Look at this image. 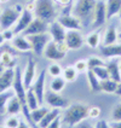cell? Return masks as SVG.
<instances>
[{"mask_svg": "<svg viewBox=\"0 0 121 128\" xmlns=\"http://www.w3.org/2000/svg\"><path fill=\"white\" fill-rule=\"evenodd\" d=\"M96 4V0H78L74 6V16L79 18L85 27L92 23Z\"/></svg>", "mask_w": 121, "mask_h": 128, "instance_id": "6da1fadb", "label": "cell"}, {"mask_svg": "<svg viewBox=\"0 0 121 128\" xmlns=\"http://www.w3.org/2000/svg\"><path fill=\"white\" fill-rule=\"evenodd\" d=\"M88 117V108L84 104H73L65 109L63 121L69 126H75Z\"/></svg>", "mask_w": 121, "mask_h": 128, "instance_id": "7a4b0ae2", "label": "cell"}, {"mask_svg": "<svg viewBox=\"0 0 121 128\" xmlns=\"http://www.w3.org/2000/svg\"><path fill=\"white\" fill-rule=\"evenodd\" d=\"M34 14L38 18L45 21L46 23L53 22L56 18V7L53 0H35L34 1Z\"/></svg>", "mask_w": 121, "mask_h": 128, "instance_id": "3957f363", "label": "cell"}, {"mask_svg": "<svg viewBox=\"0 0 121 128\" xmlns=\"http://www.w3.org/2000/svg\"><path fill=\"white\" fill-rule=\"evenodd\" d=\"M22 14V7L20 5L7 7L3 12H0V28L3 30L10 29L12 26L16 24L17 20Z\"/></svg>", "mask_w": 121, "mask_h": 128, "instance_id": "277c9868", "label": "cell"}, {"mask_svg": "<svg viewBox=\"0 0 121 128\" xmlns=\"http://www.w3.org/2000/svg\"><path fill=\"white\" fill-rule=\"evenodd\" d=\"M28 41L32 45V51L35 53L36 56H43L44 50L46 45L52 40V36L50 33H41V34H34V35L27 36Z\"/></svg>", "mask_w": 121, "mask_h": 128, "instance_id": "5b68a950", "label": "cell"}, {"mask_svg": "<svg viewBox=\"0 0 121 128\" xmlns=\"http://www.w3.org/2000/svg\"><path fill=\"white\" fill-rule=\"evenodd\" d=\"M45 81H46V70L44 69V70L40 71L39 76L36 78V80H34L33 85L30 87L35 93L40 105L45 102Z\"/></svg>", "mask_w": 121, "mask_h": 128, "instance_id": "8992f818", "label": "cell"}, {"mask_svg": "<svg viewBox=\"0 0 121 128\" xmlns=\"http://www.w3.org/2000/svg\"><path fill=\"white\" fill-rule=\"evenodd\" d=\"M107 21V6L105 2L103 1H97L96 7H94V14H93L92 20V28L97 29L100 28Z\"/></svg>", "mask_w": 121, "mask_h": 128, "instance_id": "52a82bcc", "label": "cell"}, {"mask_svg": "<svg viewBox=\"0 0 121 128\" xmlns=\"http://www.w3.org/2000/svg\"><path fill=\"white\" fill-rule=\"evenodd\" d=\"M35 71H36V64L33 60V58H29L27 65H26V69L24 72L22 74V81H23V86L26 90H29L33 82H34V78H35Z\"/></svg>", "mask_w": 121, "mask_h": 128, "instance_id": "ba28073f", "label": "cell"}, {"mask_svg": "<svg viewBox=\"0 0 121 128\" xmlns=\"http://www.w3.org/2000/svg\"><path fill=\"white\" fill-rule=\"evenodd\" d=\"M45 100L51 108H57V109H67L70 105L68 99H65L61 94L53 91H50L45 94Z\"/></svg>", "mask_w": 121, "mask_h": 128, "instance_id": "9c48e42d", "label": "cell"}, {"mask_svg": "<svg viewBox=\"0 0 121 128\" xmlns=\"http://www.w3.org/2000/svg\"><path fill=\"white\" fill-rule=\"evenodd\" d=\"M49 30V23L45 21L40 20V18H33V21L30 22L28 28L23 32V34L26 36L28 35H34V34H41V33H46Z\"/></svg>", "mask_w": 121, "mask_h": 128, "instance_id": "30bf717a", "label": "cell"}, {"mask_svg": "<svg viewBox=\"0 0 121 128\" xmlns=\"http://www.w3.org/2000/svg\"><path fill=\"white\" fill-rule=\"evenodd\" d=\"M65 44L69 50H79L84 45V39L79 30H68L65 34Z\"/></svg>", "mask_w": 121, "mask_h": 128, "instance_id": "8fae6325", "label": "cell"}, {"mask_svg": "<svg viewBox=\"0 0 121 128\" xmlns=\"http://www.w3.org/2000/svg\"><path fill=\"white\" fill-rule=\"evenodd\" d=\"M33 12L30 10H23L22 11L20 18L17 20L16 24H15L14 28V33L15 34H18V33H23L26 29L28 28V26L30 24V22L33 21Z\"/></svg>", "mask_w": 121, "mask_h": 128, "instance_id": "7c38bea8", "label": "cell"}, {"mask_svg": "<svg viewBox=\"0 0 121 128\" xmlns=\"http://www.w3.org/2000/svg\"><path fill=\"white\" fill-rule=\"evenodd\" d=\"M49 33L52 36V40L56 44H61L65 41V34H67V29L59 23L58 21H53L49 27Z\"/></svg>", "mask_w": 121, "mask_h": 128, "instance_id": "4fadbf2b", "label": "cell"}, {"mask_svg": "<svg viewBox=\"0 0 121 128\" xmlns=\"http://www.w3.org/2000/svg\"><path fill=\"white\" fill-rule=\"evenodd\" d=\"M44 56L50 60H61V59H63L65 57V53L58 48L57 44L53 40H51L50 42L46 45L45 50H44Z\"/></svg>", "mask_w": 121, "mask_h": 128, "instance_id": "5bb4252c", "label": "cell"}, {"mask_svg": "<svg viewBox=\"0 0 121 128\" xmlns=\"http://www.w3.org/2000/svg\"><path fill=\"white\" fill-rule=\"evenodd\" d=\"M64 28L67 30H80L82 28V24L79 18H76L75 16H71V14H62L59 16L57 20Z\"/></svg>", "mask_w": 121, "mask_h": 128, "instance_id": "9a60e30c", "label": "cell"}, {"mask_svg": "<svg viewBox=\"0 0 121 128\" xmlns=\"http://www.w3.org/2000/svg\"><path fill=\"white\" fill-rule=\"evenodd\" d=\"M15 68H6L0 75V93L10 90L14 85Z\"/></svg>", "mask_w": 121, "mask_h": 128, "instance_id": "2e32d148", "label": "cell"}, {"mask_svg": "<svg viewBox=\"0 0 121 128\" xmlns=\"http://www.w3.org/2000/svg\"><path fill=\"white\" fill-rule=\"evenodd\" d=\"M100 53L105 58L121 57V44H111L104 45L100 47Z\"/></svg>", "mask_w": 121, "mask_h": 128, "instance_id": "e0dca14e", "label": "cell"}, {"mask_svg": "<svg viewBox=\"0 0 121 128\" xmlns=\"http://www.w3.org/2000/svg\"><path fill=\"white\" fill-rule=\"evenodd\" d=\"M109 72V78L116 81L117 84L121 82V69H120V63L117 60H110L108 64H105Z\"/></svg>", "mask_w": 121, "mask_h": 128, "instance_id": "ac0fdd59", "label": "cell"}, {"mask_svg": "<svg viewBox=\"0 0 121 128\" xmlns=\"http://www.w3.org/2000/svg\"><path fill=\"white\" fill-rule=\"evenodd\" d=\"M105 6H107V20H110L120 12L121 0H107Z\"/></svg>", "mask_w": 121, "mask_h": 128, "instance_id": "d6986e66", "label": "cell"}, {"mask_svg": "<svg viewBox=\"0 0 121 128\" xmlns=\"http://www.w3.org/2000/svg\"><path fill=\"white\" fill-rule=\"evenodd\" d=\"M61 114V110L57 108H52V110H49V112L44 116V118L38 123V127L39 128H47V126L50 124L51 122L53 121L56 117H58Z\"/></svg>", "mask_w": 121, "mask_h": 128, "instance_id": "ffe728a7", "label": "cell"}, {"mask_svg": "<svg viewBox=\"0 0 121 128\" xmlns=\"http://www.w3.org/2000/svg\"><path fill=\"white\" fill-rule=\"evenodd\" d=\"M15 96V91L14 88L11 90H7L5 92L0 93V115H4L6 112V105L9 103V100L11 99L12 97Z\"/></svg>", "mask_w": 121, "mask_h": 128, "instance_id": "44dd1931", "label": "cell"}, {"mask_svg": "<svg viewBox=\"0 0 121 128\" xmlns=\"http://www.w3.org/2000/svg\"><path fill=\"white\" fill-rule=\"evenodd\" d=\"M12 42H14L15 48H17L18 51L26 52V51L32 50V45H30V42L28 41V39L24 38V36H17V38H14Z\"/></svg>", "mask_w": 121, "mask_h": 128, "instance_id": "7402d4cb", "label": "cell"}, {"mask_svg": "<svg viewBox=\"0 0 121 128\" xmlns=\"http://www.w3.org/2000/svg\"><path fill=\"white\" fill-rule=\"evenodd\" d=\"M21 111H22L21 103H20L18 98H17V97H16V94H15L14 97L9 100V103H7L6 112H9L10 115H17V114H20Z\"/></svg>", "mask_w": 121, "mask_h": 128, "instance_id": "603a6c76", "label": "cell"}, {"mask_svg": "<svg viewBox=\"0 0 121 128\" xmlns=\"http://www.w3.org/2000/svg\"><path fill=\"white\" fill-rule=\"evenodd\" d=\"M87 78H88V85H90L91 91H92V92H99L100 91V80L96 76V74L93 72L92 69H88V70H87Z\"/></svg>", "mask_w": 121, "mask_h": 128, "instance_id": "cb8c5ba5", "label": "cell"}, {"mask_svg": "<svg viewBox=\"0 0 121 128\" xmlns=\"http://www.w3.org/2000/svg\"><path fill=\"white\" fill-rule=\"evenodd\" d=\"M117 39H119V34L116 32V28H115L114 26H110L105 30V35H104V39H103V44L104 45H111V44L116 42Z\"/></svg>", "mask_w": 121, "mask_h": 128, "instance_id": "d4e9b609", "label": "cell"}, {"mask_svg": "<svg viewBox=\"0 0 121 128\" xmlns=\"http://www.w3.org/2000/svg\"><path fill=\"white\" fill-rule=\"evenodd\" d=\"M0 63L3 64L5 68H15L16 65V59H15V56L11 53V52H1L0 54Z\"/></svg>", "mask_w": 121, "mask_h": 128, "instance_id": "484cf974", "label": "cell"}, {"mask_svg": "<svg viewBox=\"0 0 121 128\" xmlns=\"http://www.w3.org/2000/svg\"><path fill=\"white\" fill-rule=\"evenodd\" d=\"M116 87H117V82L111 80V78H107V80L100 81V91L105 93H115Z\"/></svg>", "mask_w": 121, "mask_h": 128, "instance_id": "4316f807", "label": "cell"}, {"mask_svg": "<svg viewBox=\"0 0 121 128\" xmlns=\"http://www.w3.org/2000/svg\"><path fill=\"white\" fill-rule=\"evenodd\" d=\"M47 112H49V109H46V108H44V106L36 108L35 110H32L30 111V117H32L33 122L38 126V123L43 120L44 116L47 114Z\"/></svg>", "mask_w": 121, "mask_h": 128, "instance_id": "83f0119b", "label": "cell"}, {"mask_svg": "<svg viewBox=\"0 0 121 128\" xmlns=\"http://www.w3.org/2000/svg\"><path fill=\"white\" fill-rule=\"evenodd\" d=\"M27 104H28V108L29 110L32 111V110H35L36 108H39V100L36 98L35 93L34 91L32 90V88H29L27 90Z\"/></svg>", "mask_w": 121, "mask_h": 128, "instance_id": "f1b7e54d", "label": "cell"}, {"mask_svg": "<svg viewBox=\"0 0 121 128\" xmlns=\"http://www.w3.org/2000/svg\"><path fill=\"white\" fill-rule=\"evenodd\" d=\"M62 78L65 80V81H75V78H78V71L74 66H67L63 71H62Z\"/></svg>", "mask_w": 121, "mask_h": 128, "instance_id": "f546056e", "label": "cell"}, {"mask_svg": "<svg viewBox=\"0 0 121 128\" xmlns=\"http://www.w3.org/2000/svg\"><path fill=\"white\" fill-rule=\"evenodd\" d=\"M86 42H87V45H88L91 48L98 47V45H99V42H100V32H93V33H91L90 35L87 36Z\"/></svg>", "mask_w": 121, "mask_h": 128, "instance_id": "4dcf8cb0", "label": "cell"}, {"mask_svg": "<svg viewBox=\"0 0 121 128\" xmlns=\"http://www.w3.org/2000/svg\"><path fill=\"white\" fill-rule=\"evenodd\" d=\"M64 86H65V80H64L62 76H57V78H55L52 81H51L50 88H51V91L58 93L63 90Z\"/></svg>", "mask_w": 121, "mask_h": 128, "instance_id": "1f68e13d", "label": "cell"}, {"mask_svg": "<svg viewBox=\"0 0 121 128\" xmlns=\"http://www.w3.org/2000/svg\"><path fill=\"white\" fill-rule=\"evenodd\" d=\"M93 72L96 74V76L99 78L100 81L102 80H107L109 78V72H108V69L105 65H102V66H96L92 69Z\"/></svg>", "mask_w": 121, "mask_h": 128, "instance_id": "d6a6232c", "label": "cell"}, {"mask_svg": "<svg viewBox=\"0 0 121 128\" xmlns=\"http://www.w3.org/2000/svg\"><path fill=\"white\" fill-rule=\"evenodd\" d=\"M87 65H88V69H93L96 66H102V65H105L104 62L98 57H90L87 59Z\"/></svg>", "mask_w": 121, "mask_h": 128, "instance_id": "836d02e7", "label": "cell"}, {"mask_svg": "<svg viewBox=\"0 0 121 128\" xmlns=\"http://www.w3.org/2000/svg\"><path fill=\"white\" fill-rule=\"evenodd\" d=\"M62 68H61V65L57 63H53L51 64L50 66H49V72H50V75H52L53 78H57V76H61L62 75Z\"/></svg>", "mask_w": 121, "mask_h": 128, "instance_id": "e575fe53", "label": "cell"}, {"mask_svg": "<svg viewBox=\"0 0 121 128\" xmlns=\"http://www.w3.org/2000/svg\"><path fill=\"white\" fill-rule=\"evenodd\" d=\"M20 121H21V120H18L15 115H12L11 117H9L6 121H5V126H6L7 128H17L18 124H20Z\"/></svg>", "mask_w": 121, "mask_h": 128, "instance_id": "d590c367", "label": "cell"}, {"mask_svg": "<svg viewBox=\"0 0 121 128\" xmlns=\"http://www.w3.org/2000/svg\"><path fill=\"white\" fill-rule=\"evenodd\" d=\"M74 68L76 69L78 72H85V71L88 70V65H87V60H84V59H81V60H78L75 65H74Z\"/></svg>", "mask_w": 121, "mask_h": 128, "instance_id": "8d00e7d4", "label": "cell"}, {"mask_svg": "<svg viewBox=\"0 0 121 128\" xmlns=\"http://www.w3.org/2000/svg\"><path fill=\"white\" fill-rule=\"evenodd\" d=\"M100 108L98 106H92L88 108V118H92V120H96L100 116Z\"/></svg>", "mask_w": 121, "mask_h": 128, "instance_id": "74e56055", "label": "cell"}, {"mask_svg": "<svg viewBox=\"0 0 121 128\" xmlns=\"http://www.w3.org/2000/svg\"><path fill=\"white\" fill-rule=\"evenodd\" d=\"M111 117L114 121H121V104L116 105L111 112Z\"/></svg>", "mask_w": 121, "mask_h": 128, "instance_id": "f35d334b", "label": "cell"}, {"mask_svg": "<svg viewBox=\"0 0 121 128\" xmlns=\"http://www.w3.org/2000/svg\"><path fill=\"white\" fill-rule=\"evenodd\" d=\"M3 35H4V39L5 40H14V30H10V29H6V30H3Z\"/></svg>", "mask_w": 121, "mask_h": 128, "instance_id": "ab89813d", "label": "cell"}, {"mask_svg": "<svg viewBox=\"0 0 121 128\" xmlns=\"http://www.w3.org/2000/svg\"><path fill=\"white\" fill-rule=\"evenodd\" d=\"M74 128H94V127H93L90 122H87V121H85V120H84V121H81L80 123L75 124V126H74Z\"/></svg>", "mask_w": 121, "mask_h": 128, "instance_id": "60d3db41", "label": "cell"}, {"mask_svg": "<svg viewBox=\"0 0 121 128\" xmlns=\"http://www.w3.org/2000/svg\"><path fill=\"white\" fill-rule=\"evenodd\" d=\"M59 127H61V118H59V116L56 117V118L47 126V128H59Z\"/></svg>", "mask_w": 121, "mask_h": 128, "instance_id": "b9f144b4", "label": "cell"}, {"mask_svg": "<svg viewBox=\"0 0 121 128\" xmlns=\"http://www.w3.org/2000/svg\"><path fill=\"white\" fill-rule=\"evenodd\" d=\"M94 128H111L109 126V123L107 121H104V120H100L98 121L96 124H94Z\"/></svg>", "mask_w": 121, "mask_h": 128, "instance_id": "7bdbcfd3", "label": "cell"}, {"mask_svg": "<svg viewBox=\"0 0 121 128\" xmlns=\"http://www.w3.org/2000/svg\"><path fill=\"white\" fill-rule=\"evenodd\" d=\"M109 126L111 128H121V121H114L109 123Z\"/></svg>", "mask_w": 121, "mask_h": 128, "instance_id": "ee69618b", "label": "cell"}, {"mask_svg": "<svg viewBox=\"0 0 121 128\" xmlns=\"http://www.w3.org/2000/svg\"><path fill=\"white\" fill-rule=\"evenodd\" d=\"M17 128H32V127H30L29 124H27L24 121H22L21 120V121H20V124H18V127Z\"/></svg>", "mask_w": 121, "mask_h": 128, "instance_id": "f6af8a7d", "label": "cell"}, {"mask_svg": "<svg viewBox=\"0 0 121 128\" xmlns=\"http://www.w3.org/2000/svg\"><path fill=\"white\" fill-rule=\"evenodd\" d=\"M115 94H116V96H120V97H121V82H119V84H117V87H116Z\"/></svg>", "mask_w": 121, "mask_h": 128, "instance_id": "bcb514c9", "label": "cell"}, {"mask_svg": "<svg viewBox=\"0 0 121 128\" xmlns=\"http://www.w3.org/2000/svg\"><path fill=\"white\" fill-rule=\"evenodd\" d=\"M5 41V39H4V35H3V33L0 32V45H3V42Z\"/></svg>", "mask_w": 121, "mask_h": 128, "instance_id": "7dc6e473", "label": "cell"}, {"mask_svg": "<svg viewBox=\"0 0 121 128\" xmlns=\"http://www.w3.org/2000/svg\"><path fill=\"white\" fill-rule=\"evenodd\" d=\"M5 69H6V68H5V66H4L3 64L0 63V75H1V74L4 72V70H5Z\"/></svg>", "mask_w": 121, "mask_h": 128, "instance_id": "c3c4849f", "label": "cell"}, {"mask_svg": "<svg viewBox=\"0 0 121 128\" xmlns=\"http://www.w3.org/2000/svg\"><path fill=\"white\" fill-rule=\"evenodd\" d=\"M7 1H9V0H0V2H3V4H4V2H7Z\"/></svg>", "mask_w": 121, "mask_h": 128, "instance_id": "681fc988", "label": "cell"}, {"mask_svg": "<svg viewBox=\"0 0 121 128\" xmlns=\"http://www.w3.org/2000/svg\"><path fill=\"white\" fill-rule=\"evenodd\" d=\"M119 39H120V40H121V32H120V33H119Z\"/></svg>", "mask_w": 121, "mask_h": 128, "instance_id": "f907efd6", "label": "cell"}, {"mask_svg": "<svg viewBox=\"0 0 121 128\" xmlns=\"http://www.w3.org/2000/svg\"><path fill=\"white\" fill-rule=\"evenodd\" d=\"M29 2H34V1H35V0H28Z\"/></svg>", "mask_w": 121, "mask_h": 128, "instance_id": "816d5d0a", "label": "cell"}, {"mask_svg": "<svg viewBox=\"0 0 121 128\" xmlns=\"http://www.w3.org/2000/svg\"><path fill=\"white\" fill-rule=\"evenodd\" d=\"M119 16H120V20H121V10H120V12H119Z\"/></svg>", "mask_w": 121, "mask_h": 128, "instance_id": "f5cc1de1", "label": "cell"}, {"mask_svg": "<svg viewBox=\"0 0 121 128\" xmlns=\"http://www.w3.org/2000/svg\"><path fill=\"white\" fill-rule=\"evenodd\" d=\"M69 128H74V126H70V127H69Z\"/></svg>", "mask_w": 121, "mask_h": 128, "instance_id": "db71d44e", "label": "cell"}, {"mask_svg": "<svg viewBox=\"0 0 121 128\" xmlns=\"http://www.w3.org/2000/svg\"><path fill=\"white\" fill-rule=\"evenodd\" d=\"M0 128H7V127H6V126H5V127H0Z\"/></svg>", "mask_w": 121, "mask_h": 128, "instance_id": "11a10c76", "label": "cell"}, {"mask_svg": "<svg viewBox=\"0 0 121 128\" xmlns=\"http://www.w3.org/2000/svg\"><path fill=\"white\" fill-rule=\"evenodd\" d=\"M70 1H71V4H73V1H74V0H70Z\"/></svg>", "mask_w": 121, "mask_h": 128, "instance_id": "9f6ffc18", "label": "cell"}, {"mask_svg": "<svg viewBox=\"0 0 121 128\" xmlns=\"http://www.w3.org/2000/svg\"><path fill=\"white\" fill-rule=\"evenodd\" d=\"M120 69H121V62H120Z\"/></svg>", "mask_w": 121, "mask_h": 128, "instance_id": "6f0895ef", "label": "cell"}, {"mask_svg": "<svg viewBox=\"0 0 121 128\" xmlns=\"http://www.w3.org/2000/svg\"><path fill=\"white\" fill-rule=\"evenodd\" d=\"M0 12H1V11H0Z\"/></svg>", "mask_w": 121, "mask_h": 128, "instance_id": "680465c9", "label": "cell"}]
</instances>
